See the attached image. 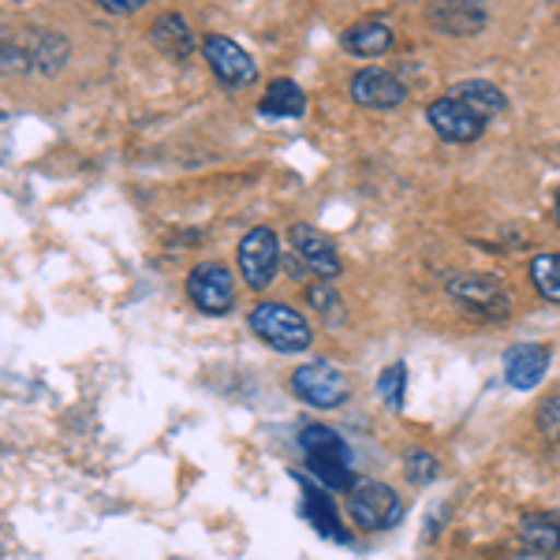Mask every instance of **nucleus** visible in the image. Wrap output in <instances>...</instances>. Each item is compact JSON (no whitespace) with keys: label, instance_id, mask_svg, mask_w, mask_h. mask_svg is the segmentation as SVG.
Here are the masks:
<instances>
[{"label":"nucleus","instance_id":"obj_1","mask_svg":"<svg viewBox=\"0 0 560 560\" xmlns=\"http://www.w3.org/2000/svg\"><path fill=\"white\" fill-rule=\"evenodd\" d=\"M300 448L306 453V467L322 482V490H351L355 471H351V453L337 430L306 422L300 430Z\"/></svg>","mask_w":560,"mask_h":560},{"label":"nucleus","instance_id":"obj_2","mask_svg":"<svg viewBox=\"0 0 560 560\" xmlns=\"http://www.w3.org/2000/svg\"><path fill=\"white\" fill-rule=\"evenodd\" d=\"M250 332L266 340L273 351H284V355H295V351H306L314 345L311 322L288 303H258L250 311Z\"/></svg>","mask_w":560,"mask_h":560},{"label":"nucleus","instance_id":"obj_3","mask_svg":"<svg viewBox=\"0 0 560 560\" xmlns=\"http://www.w3.org/2000/svg\"><path fill=\"white\" fill-rule=\"evenodd\" d=\"M348 512H351V523H355L359 530L377 535V530H388V527L400 523L404 504H400V493H396L393 486L374 482V478H363V482L348 490Z\"/></svg>","mask_w":560,"mask_h":560},{"label":"nucleus","instance_id":"obj_4","mask_svg":"<svg viewBox=\"0 0 560 560\" xmlns=\"http://www.w3.org/2000/svg\"><path fill=\"white\" fill-rule=\"evenodd\" d=\"M292 388L303 404H311V408H318V411L340 408V404H348V396H351L348 374L340 366H332L329 359H322V363H306V366L295 370Z\"/></svg>","mask_w":560,"mask_h":560},{"label":"nucleus","instance_id":"obj_5","mask_svg":"<svg viewBox=\"0 0 560 560\" xmlns=\"http://www.w3.org/2000/svg\"><path fill=\"white\" fill-rule=\"evenodd\" d=\"M236 258H240L243 284H247L250 292H266V288L273 284L277 269H280V243L273 236V229H266V224L250 229L247 236L240 240Z\"/></svg>","mask_w":560,"mask_h":560},{"label":"nucleus","instance_id":"obj_6","mask_svg":"<svg viewBox=\"0 0 560 560\" xmlns=\"http://www.w3.org/2000/svg\"><path fill=\"white\" fill-rule=\"evenodd\" d=\"M187 300L210 318H221L236 306V277L221 261H202L187 273Z\"/></svg>","mask_w":560,"mask_h":560},{"label":"nucleus","instance_id":"obj_7","mask_svg":"<svg viewBox=\"0 0 560 560\" xmlns=\"http://www.w3.org/2000/svg\"><path fill=\"white\" fill-rule=\"evenodd\" d=\"M202 57L213 68V75L232 90H247L258 83V65L240 42L224 38V34H206L202 38Z\"/></svg>","mask_w":560,"mask_h":560},{"label":"nucleus","instance_id":"obj_8","mask_svg":"<svg viewBox=\"0 0 560 560\" xmlns=\"http://www.w3.org/2000/svg\"><path fill=\"white\" fill-rule=\"evenodd\" d=\"M448 295L464 306V311L478 314L486 322H497L509 314V288L501 284L497 277H486V273H464V277H453L448 280Z\"/></svg>","mask_w":560,"mask_h":560},{"label":"nucleus","instance_id":"obj_9","mask_svg":"<svg viewBox=\"0 0 560 560\" xmlns=\"http://www.w3.org/2000/svg\"><path fill=\"white\" fill-rule=\"evenodd\" d=\"M288 243H292L295 261H300L306 273H318L325 284H329L332 277L345 273V261H340L332 240L322 236V232L311 229V224H292V229H288Z\"/></svg>","mask_w":560,"mask_h":560},{"label":"nucleus","instance_id":"obj_10","mask_svg":"<svg viewBox=\"0 0 560 560\" xmlns=\"http://www.w3.org/2000/svg\"><path fill=\"white\" fill-rule=\"evenodd\" d=\"M351 97L363 108H377V113H388V108H400L408 102V86L385 68H363L355 79H351Z\"/></svg>","mask_w":560,"mask_h":560},{"label":"nucleus","instance_id":"obj_11","mask_svg":"<svg viewBox=\"0 0 560 560\" xmlns=\"http://www.w3.org/2000/svg\"><path fill=\"white\" fill-rule=\"evenodd\" d=\"M430 128L445 142H475L486 131V120H478L467 105H459L456 97H438L430 105Z\"/></svg>","mask_w":560,"mask_h":560},{"label":"nucleus","instance_id":"obj_12","mask_svg":"<svg viewBox=\"0 0 560 560\" xmlns=\"http://www.w3.org/2000/svg\"><path fill=\"white\" fill-rule=\"evenodd\" d=\"M300 490H303L306 523H311L322 538H332V541H340V546H348L351 535H348L345 523H340V512H337V504H332L329 490H322V486L311 482V478H300Z\"/></svg>","mask_w":560,"mask_h":560},{"label":"nucleus","instance_id":"obj_13","mask_svg":"<svg viewBox=\"0 0 560 560\" xmlns=\"http://www.w3.org/2000/svg\"><path fill=\"white\" fill-rule=\"evenodd\" d=\"M549 370V348L546 345H516L504 351V382L520 393L535 388Z\"/></svg>","mask_w":560,"mask_h":560},{"label":"nucleus","instance_id":"obj_14","mask_svg":"<svg viewBox=\"0 0 560 560\" xmlns=\"http://www.w3.org/2000/svg\"><path fill=\"white\" fill-rule=\"evenodd\" d=\"M520 541L535 557L560 553V512H530L520 523Z\"/></svg>","mask_w":560,"mask_h":560},{"label":"nucleus","instance_id":"obj_15","mask_svg":"<svg viewBox=\"0 0 560 560\" xmlns=\"http://www.w3.org/2000/svg\"><path fill=\"white\" fill-rule=\"evenodd\" d=\"M448 97H456L459 105H467L478 120H490V116H501L504 108H509V97L501 94L493 83H486V79H467V83H456L448 90Z\"/></svg>","mask_w":560,"mask_h":560},{"label":"nucleus","instance_id":"obj_16","mask_svg":"<svg viewBox=\"0 0 560 560\" xmlns=\"http://www.w3.org/2000/svg\"><path fill=\"white\" fill-rule=\"evenodd\" d=\"M150 38L153 45H158L165 57H173V60H187L195 52V34H191V26H187V20L179 12H165L158 23H153V31H150Z\"/></svg>","mask_w":560,"mask_h":560},{"label":"nucleus","instance_id":"obj_17","mask_svg":"<svg viewBox=\"0 0 560 560\" xmlns=\"http://www.w3.org/2000/svg\"><path fill=\"white\" fill-rule=\"evenodd\" d=\"M258 113L269 116V120H300L306 113V94L292 79H277V83H269V94L258 102Z\"/></svg>","mask_w":560,"mask_h":560},{"label":"nucleus","instance_id":"obj_18","mask_svg":"<svg viewBox=\"0 0 560 560\" xmlns=\"http://www.w3.org/2000/svg\"><path fill=\"white\" fill-rule=\"evenodd\" d=\"M345 49L351 57H382V52L393 49V31L377 20H366V23H355L345 31Z\"/></svg>","mask_w":560,"mask_h":560},{"label":"nucleus","instance_id":"obj_19","mask_svg":"<svg viewBox=\"0 0 560 560\" xmlns=\"http://www.w3.org/2000/svg\"><path fill=\"white\" fill-rule=\"evenodd\" d=\"M486 23L482 8L475 4H441L433 8V26L445 34H456V38H464V34H478Z\"/></svg>","mask_w":560,"mask_h":560},{"label":"nucleus","instance_id":"obj_20","mask_svg":"<svg viewBox=\"0 0 560 560\" xmlns=\"http://www.w3.org/2000/svg\"><path fill=\"white\" fill-rule=\"evenodd\" d=\"M530 280H535L541 300L560 303V255H538L530 261Z\"/></svg>","mask_w":560,"mask_h":560},{"label":"nucleus","instance_id":"obj_21","mask_svg":"<svg viewBox=\"0 0 560 560\" xmlns=\"http://www.w3.org/2000/svg\"><path fill=\"white\" fill-rule=\"evenodd\" d=\"M404 388H408V366H404V363H388L382 370V377H377V393H382V400L393 411L404 408Z\"/></svg>","mask_w":560,"mask_h":560},{"label":"nucleus","instance_id":"obj_22","mask_svg":"<svg viewBox=\"0 0 560 560\" xmlns=\"http://www.w3.org/2000/svg\"><path fill=\"white\" fill-rule=\"evenodd\" d=\"M404 471H408V478L415 486H430L433 478H438V459H433L430 453H422V448H411L408 459H404Z\"/></svg>","mask_w":560,"mask_h":560},{"label":"nucleus","instance_id":"obj_23","mask_svg":"<svg viewBox=\"0 0 560 560\" xmlns=\"http://www.w3.org/2000/svg\"><path fill=\"white\" fill-rule=\"evenodd\" d=\"M538 430L546 433L549 441H557V445H560V393H553V396H546V400H541Z\"/></svg>","mask_w":560,"mask_h":560},{"label":"nucleus","instance_id":"obj_24","mask_svg":"<svg viewBox=\"0 0 560 560\" xmlns=\"http://www.w3.org/2000/svg\"><path fill=\"white\" fill-rule=\"evenodd\" d=\"M306 303H311L314 311L329 314V311H337V306H340V295L332 292L329 284H311V288H306Z\"/></svg>","mask_w":560,"mask_h":560},{"label":"nucleus","instance_id":"obj_25","mask_svg":"<svg viewBox=\"0 0 560 560\" xmlns=\"http://www.w3.org/2000/svg\"><path fill=\"white\" fill-rule=\"evenodd\" d=\"M142 4H147V0H102V8L108 15H131V12H139Z\"/></svg>","mask_w":560,"mask_h":560},{"label":"nucleus","instance_id":"obj_26","mask_svg":"<svg viewBox=\"0 0 560 560\" xmlns=\"http://www.w3.org/2000/svg\"><path fill=\"white\" fill-rule=\"evenodd\" d=\"M557 221H560V191H557Z\"/></svg>","mask_w":560,"mask_h":560}]
</instances>
